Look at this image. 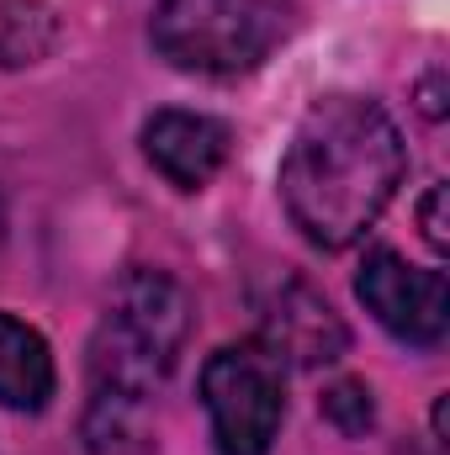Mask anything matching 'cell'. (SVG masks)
I'll return each mask as SVG.
<instances>
[{"label":"cell","mask_w":450,"mask_h":455,"mask_svg":"<svg viewBox=\"0 0 450 455\" xmlns=\"http://www.w3.org/2000/svg\"><path fill=\"white\" fill-rule=\"evenodd\" d=\"M318 413L334 424L344 440H360L371 424H376V403H371V387L366 381H334L318 403Z\"/></svg>","instance_id":"9c48e42d"},{"label":"cell","mask_w":450,"mask_h":455,"mask_svg":"<svg viewBox=\"0 0 450 455\" xmlns=\"http://www.w3.org/2000/svg\"><path fill=\"white\" fill-rule=\"evenodd\" d=\"M408 170L398 122L371 96H318L281 159L286 218L318 249H350L387 212Z\"/></svg>","instance_id":"6da1fadb"},{"label":"cell","mask_w":450,"mask_h":455,"mask_svg":"<svg viewBox=\"0 0 450 455\" xmlns=\"http://www.w3.org/2000/svg\"><path fill=\"white\" fill-rule=\"evenodd\" d=\"M419 223H424L430 249H435V254H446V249H450V233H446V186H435V191L424 196V212H419Z\"/></svg>","instance_id":"30bf717a"},{"label":"cell","mask_w":450,"mask_h":455,"mask_svg":"<svg viewBox=\"0 0 450 455\" xmlns=\"http://www.w3.org/2000/svg\"><path fill=\"white\" fill-rule=\"evenodd\" d=\"M297 27L292 0H159L154 48L186 75H249Z\"/></svg>","instance_id":"3957f363"},{"label":"cell","mask_w":450,"mask_h":455,"mask_svg":"<svg viewBox=\"0 0 450 455\" xmlns=\"http://www.w3.org/2000/svg\"><path fill=\"white\" fill-rule=\"evenodd\" d=\"M191 334V297L165 270H133L112 291V307L91 339V387L143 403L181 360Z\"/></svg>","instance_id":"7a4b0ae2"},{"label":"cell","mask_w":450,"mask_h":455,"mask_svg":"<svg viewBox=\"0 0 450 455\" xmlns=\"http://www.w3.org/2000/svg\"><path fill=\"white\" fill-rule=\"evenodd\" d=\"M143 154L175 191H202L233 154V127L207 112H154L143 122Z\"/></svg>","instance_id":"8992f818"},{"label":"cell","mask_w":450,"mask_h":455,"mask_svg":"<svg viewBox=\"0 0 450 455\" xmlns=\"http://www.w3.org/2000/svg\"><path fill=\"white\" fill-rule=\"evenodd\" d=\"M355 297L398 344L435 349L450 329V281L446 270H419L392 249H371L355 275Z\"/></svg>","instance_id":"5b68a950"},{"label":"cell","mask_w":450,"mask_h":455,"mask_svg":"<svg viewBox=\"0 0 450 455\" xmlns=\"http://www.w3.org/2000/svg\"><path fill=\"white\" fill-rule=\"evenodd\" d=\"M260 323H265L260 339L292 365H329L350 344L339 313L329 307V297H318L308 281H281L260 302Z\"/></svg>","instance_id":"52a82bcc"},{"label":"cell","mask_w":450,"mask_h":455,"mask_svg":"<svg viewBox=\"0 0 450 455\" xmlns=\"http://www.w3.org/2000/svg\"><path fill=\"white\" fill-rule=\"evenodd\" d=\"M53 387H59V376H53L48 339L32 323H21L16 313H0V408L43 413Z\"/></svg>","instance_id":"ba28073f"},{"label":"cell","mask_w":450,"mask_h":455,"mask_svg":"<svg viewBox=\"0 0 450 455\" xmlns=\"http://www.w3.org/2000/svg\"><path fill=\"white\" fill-rule=\"evenodd\" d=\"M202 403L218 455H270L286 413V360L265 339L223 344L202 365Z\"/></svg>","instance_id":"277c9868"}]
</instances>
